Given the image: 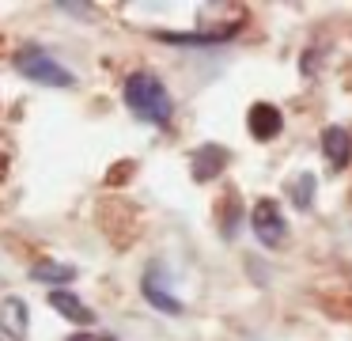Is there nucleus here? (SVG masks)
Instances as JSON below:
<instances>
[{
	"label": "nucleus",
	"mask_w": 352,
	"mask_h": 341,
	"mask_svg": "<svg viewBox=\"0 0 352 341\" xmlns=\"http://www.w3.org/2000/svg\"><path fill=\"white\" fill-rule=\"evenodd\" d=\"M228 148L223 144H201V152L193 156V178L197 182H212L216 174L228 167Z\"/></svg>",
	"instance_id": "nucleus-9"
},
{
	"label": "nucleus",
	"mask_w": 352,
	"mask_h": 341,
	"mask_svg": "<svg viewBox=\"0 0 352 341\" xmlns=\"http://www.w3.org/2000/svg\"><path fill=\"white\" fill-rule=\"evenodd\" d=\"M223 235H228V239L239 235V205H235V197H231V209L223 212Z\"/></svg>",
	"instance_id": "nucleus-12"
},
{
	"label": "nucleus",
	"mask_w": 352,
	"mask_h": 341,
	"mask_svg": "<svg viewBox=\"0 0 352 341\" xmlns=\"http://www.w3.org/2000/svg\"><path fill=\"white\" fill-rule=\"evenodd\" d=\"M322 156H326V163L333 167V171H344L352 159V133L344 125H329L322 129Z\"/></svg>",
	"instance_id": "nucleus-5"
},
{
	"label": "nucleus",
	"mask_w": 352,
	"mask_h": 341,
	"mask_svg": "<svg viewBox=\"0 0 352 341\" xmlns=\"http://www.w3.org/2000/svg\"><path fill=\"white\" fill-rule=\"evenodd\" d=\"M69 341H107L102 333H91V330H80V333H72Z\"/></svg>",
	"instance_id": "nucleus-13"
},
{
	"label": "nucleus",
	"mask_w": 352,
	"mask_h": 341,
	"mask_svg": "<svg viewBox=\"0 0 352 341\" xmlns=\"http://www.w3.org/2000/svg\"><path fill=\"white\" fill-rule=\"evenodd\" d=\"M4 171H8V163H4V156H0V178H4Z\"/></svg>",
	"instance_id": "nucleus-14"
},
{
	"label": "nucleus",
	"mask_w": 352,
	"mask_h": 341,
	"mask_svg": "<svg viewBox=\"0 0 352 341\" xmlns=\"http://www.w3.org/2000/svg\"><path fill=\"white\" fill-rule=\"evenodd\" d=\"M246 129H250L254 141H273V136H280V129H284V114L276 110L273 103H254L250 118H246Z\"/></svg>",
	"instance_id": "nucleus-6"
},
{
	"label": "nucleus",
	"mask_w": 352,
	"mask_h": 341,
	"mask_svg": "<svg viewBox=\"0 0 352 341\" xmlns=\"http://www.w3.org/2000/svg\"><path fill=\"white\" fill-rule=\"evenodd\" d=\"M107 341H114V338H107Z\"/></svg>",
	"instance_id": "nucleus-16"
},
{
	"label": "nucleus",
	"mask_w": 352,
	"mask_h": 341,
	"mask_svg": "<svg viewBox=\"0 0 352 341\" xmlns=\"http://www.w3.org/2000/svg\"><path fill=\"white\" fill-rule=\"evenodd\" d=\"M16 68H19V76H27L34 83H46V87H72V72L61 61L50 57L46 50H38V45H23L16 53Z\"/></svg>",
	"instance_id": "nucleus-2"
},
{
	"label": "nucleus",
	"mask_w": 352,
	"mask_h": 341,
	"mask_svg": "<svg viewBox=\"0 0 352 341\" xmlns=\"http://www.w3.org/2000/svg\"><path fill=\"white\" fill-rule=\"evenodd\" d=\"M27 326H31V311L19 296H8L0 303V333L4 338H27Z\"/></svg>",
	"instance_id": "nucleus-8"
},
{
	"label": "nucleus",
	"mask_w": 352,
	"mask_h": 341,
	"mask_svg": "<svg viewBox=\"0 0 352 341\" xmlns=\"http://www.w3.org/2000/svg\"><path fill=\"white\" fill-rule=\"evenodd\" d=\"M125 106H129L133 114H137L144 125H170V118H175V99H170L167 83L160 80L155 72H129L125 76Z\"/></svg>",
	"instance_id": "nucleus-1"
},
{
	"label": "nucleus",
	"mask_w": 352,
	"mask_h": 341,
	"mask_svg": "<svg viewBox=\"0 0 352 341\" xmlns=\"http://www.w3.org/2000/svg\"><path fill=\"white\" fill-rule=\"evenodd\" d=\"M0 341H8V338H4V333H0Z\"/></svg>",
	"instance_id": "nucleus-15"
},
{
	"label": "nucleus",
	"mask_w": 352,
	"mask_h": 341,
	"mask_svg": "<svg viewBox=\"0 0 352 341\" xmlns=\"http://www.w3.org/2000/svg\"><path fill=\"white\" fill-rule=\"evenodd\" d=\"M34 280H42V285H69V280H76V265L69 262H38L31 269Z\"/></svg>",
	"instance_id": "nucleus-11"
},
{
	"label": "nucleus",
	"mask_w": 352,
	"mask_h": 341,
	"mask_svg": "<svg viewBox=\"0 0 352 341\" xmlns=\"http://www.w3.org/2000/svg\"><path fill=\"white\" fill-rule=\"evenodd\" d=\"M314 186H318V178H314L311 171L288 178V197H292V205H296L299 212H311V205H314Z\"/></svg>",
	"instance_id": "nucleus-10"
},
{
	"label": "nucleus",
	"mask_w": 352,
	"mask_h": 341,
	"mask_svg": "<svg viewBox=\"0 0 352 341\" xmlns=\"http://www.w3.org/2000/svg\"><path fill=\"white\" fill-rule=\"evenodd\" d=\"M140 292H144V300L152 303L160 315H182V300L170 292V285L163 280V269H160V265H148L144 280H140Z\"/></svg>",
	"instance_id": "nucleus-4"
},
{
	"label": "nucleus",
	"mask_w": 352,
	"mask_h": 341,
	"mask_svg": "<svg viewBox=\"0 0 352 341\" xmlns=\"http://www.w3.org/2000/svg\"><path fill=\"white\" fill-rule=\"evenodd\" d=\"M46 300H50V307L61 311L69 322H80V326H91V322H95V311L87 307V303L80 300L76 292H69V288H50Z\"/></svg>",
	"instance_id": "nucleus-7"
},
{
	"label": "nucleus",
	"mask_w": 352,
	"mask_h": 341,
	"mask_svg": "<svg viewBox=\"0 0 352 341\" xmlns=\"http://www.w3.org/2000/svg\"><path fill=\"white\" fill-rule=\"evenodd\" d=\"M250 227H254V235H258L261 247H280L284 235H288L284 212H280V205H276L273 197H261V201L254 205V212H250Z\"/></svg>",
	"instance_id": "nucleus-3"
}]
</instances>
